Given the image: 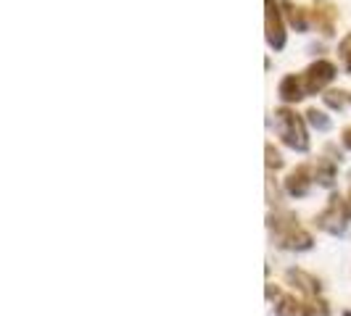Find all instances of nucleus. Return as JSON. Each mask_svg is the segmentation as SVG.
<instances>
[{"label": "nucleus", "instance_id": "obj_8", "mask_svg": "<svg viewBox=\"0 0 351 316\" xmlns=\"http://www.w3.org/2000/svg\"><path fill=\"white\" fill-rule=\"evenodd\" d=\"M285 282L293 287V290H299L304 298L315 300L322 295V282L317 280L315 274H309V272H304V269H296V266H291V269H285Z\"/></svg>", "mask_w": 351, "mask_h": 316}, {"label": "nucleus", "instance_id": "obj_6", "mask_svg": "<svg viewBox=\"0 0 351 316\" xmlns=\"http://www.w3.org/2000/svg\"><path fill=\"white\" fill-rule=\"evenodd\" d=\"M272 240H275V246L280 248V250H291V253H306V250L315 248V235L309 229H304L301 224L272 235Z\"/></svg>", "mask_w": 351, "mask_h": 316}, {"label": "nucleus", "instance_id": "obj_22", "mask_svg": "<svg viewBox=\"0 0 351 316\" xmlns=\"http://www.w3.org/2000/svg\"><path fill=\"white\" fill-rule=\"evenodd\" d=\"M351 176V174H349ZM346 195H349V200H351V185H349V193H346Z\"/></svg>", "mask_w": 351, "mask_h": 316}, {"label": "nucleus", "instance_id": "obj_20", "mask_svg": "<svg viewBox=\"0 0 351 316\" xmlns=\"http://www.w3.org/2000/svg\"><path fill=\"white\" fill-rule=\"evenodd\" d=\"M325 156H328V158H333L335 163H343V153H341V150L335 148L333 142H328V145H325Z\"/></svg>", "mask_w": 351, "mask_h": 316}, {"label": "nucleus", "instance_id": "obj_4", "mask_svg": "<svg viewBox=\"0 0 351 316\" xmlns=\"http://www.w3.org/2000/svg\"><path fill=\"white\" fill-rule=\"evenodd\" d=\"M304 77V88H306V95H317V92H325L328 85L338 77V66L328 58H317L312 61L306 69L301 71Z\"/></svg>", "mask_w": 351, "mask_h": 316}, {"label": "nucleus", "instance_id": "obj_15", "mask_svg": "<svg viewBox=\"0 0 351 316\" xmlns=\"http://www.w3.org/2000/svg\"><path fill=\"white\" fill-rule=\"evenodd\" d=\"M304 116H306V124L312 129H317V132H330V127H333V119L325 111H319V108H309Z\"/></svg>", "mask_w": 351, "mask_h": 316}, {"label": "nucleus", "instance_id": "obj_2", "mask_svg": "<svg viewBox=\"0 0 351 316\" xmlns=\"http://www.w3.org/2000/svg\"><path fill=\"white\" fill-rule=\"evenodd\" d=\"M315 227L325 235L341 237L351 227V200L349 195L333 193L328 198V206L315 216Z\"/></svg>", "mask_w": 351, "mask_h": 316}, {"label": "nucleus", "instance_id": "obj_14", "mask_svg": "<svg viewBox=\"0 0 351 316\" xmlns=\"http://www.w3.org/2000/svg\"><path fill=\"white\" fill-rule=\"evenodd\" d=\"M282 195H285V187L278 185L275 172H267V203H269V209H285L282 206Z\"/></svg>", "mask_w": 351, "mask_h": 316}, {"label": "nucleus", "instance_id": "obj_5", "mask_svg": "<svg viewBox=\"0 0 351 316\" xmlns=\"http://www.w3.org/2000/svg\"><path fill=\"white\" fill-rule=\"evenodd\" d=\"M315 185V163H299L282 179V187H285L288 198H306Z\"/></svg>", "mask_w": 351, "mask_h": 316}, {"label": "nucleus", "instance_id": "obj_7", "mask_svg": "<svg viewBox=\"0 0 351 316\" xmlns=\"http://www.w3.org/2000/svg\"><path fill=\"white\" fill-rule=\"evenodd\" d=\"M309 16H312V27L322 37L335 35V21H338V8L330 0H315L309 5Z\"/></svg>", "mask_w": 351, "mask_h": 316}, {"label": "nucleus", "instance_id": "obj_9", "mask_svg": "<svg viewBox=\"0 0 351 316\" xmlns=\"http://www.w3.org/2000/svg\"><path fill=\"white\" fill-rule=\"evenodd\" d=\"M278 98H280L282 105H296L301 103L306 95V88H304V77L301 74H285L278 85Z\"/></svg>", "mask_w": 351, "mask_h": 316}, {"label": "nucleus", "instance_id": "obj_10", "mask_svg": "<svg viewBox=\"0 0 351 316\" xmlns=\"http://www.w3.org/2000/svg\"><path fill=\"white\" fill-rule=\"evenodd\" d=\"M282 16H285V24L296 32H309L312 29V16H309V8L304 5H296L291 0H280Z\"/></svg>", "mask_w": 351, "mask_h": 316}, {"label": "nucleus", "instance_id": "obj_18", "mask_svg": "<svg viewBox=\"0 0 351 316\" xmlns=\"http://www.w3.org/2000/svg\"><path fill=\"white\" fill-rule=\"evenodd\" d=\"M312 306H315V314L317 316H333V311H330V303L322 298V295L312 300Z\"/></svg>", "mask_w": 351, "mask_h": 316}, {"label": "nucleus", "instance_id": "obj_17", "mask_svg": "<svg viewBox=\"0 0 351 316\" xmlns=\"http://www.w3.org/2000/svg\"><path fill=\"white\" fill-rule=\"evenodd\" d=\"M338 61H341V69L351 74V32L341 37V42H338Z\"/></svg>", "mask_w": 351, "mask_h": 316}, {"label": "nucleus", "instance_id": "obj_11", "mask_svg": "<svg viewBox=\"0 0 351 316\" xmlns=\"http://www.w3.org/2000/svg\"><path fill=\"white\" fill-rule=\"evenodd\" d=\"M275 316H317L315 306L309 298H296V295H282L275 303Z\"/></svg>", "mask_w": 351, "mask_h": 316}, {"label": "nucleus", "instance_id": "obj_12", "mask_svg": "<svg viewBox=\"0 0 351 316\" xmlns=\"http://www.w3.org/2000/svg\"><path fill=\"white\" fill-rule=\"evenodd\" d=\"M335 176H338V163H335L333 158H328V156L317 158V161H315V182H317V187L333 190Z\"/></svg>", "mask_w": 351, "mask_h": 316}, {"label": "nucleus", "instance_id": "obj_16", "mask_svg": "<svg viewBox=\"0 0 351 316\" xmlns=\"http://www.w3.org/2000/svg\"><path fill=\"white\" fill-rule=\"evenodd\" d=\"M264 163H267V172H280L282 166H285V158H282V153L272 142L264 145Z\"/></svg>", "mask_w": 351, "mask_h": 316}, {"label": "nucleus", "instance_id": "obj_13", "mask_svg": "<svg viewBox=\"0 0 351 316\" xmlns=\"http://www.w3.org/2000/svg\"><path fill=\"white\" fill-rule=\"evenodd\" d=\"M322 103L333 111H343L351 105V92L349 90H325L322 92Z\"/></svg>", "mask_w": 351, "mask_h": 316}, {"label": "nucleus", "instance_id": "obj_21", "mask_svg": "<svg viewBox=\"0 0 351 316\" xmlns=\"http://www.w3.org/2000/svg\"><path fill=\"white\" fill-rule=\"evenodd\" d=\"M341 145H343L346 150H351V124L341 129Z\"/></svg>", "mask_w": 351, "mask_h": 316}, {"label": "nucleus", "instance_id": "obj_3", "mask_svg": "<svg viewBox=\"0 0 351 316\" xmlns=\"http://www.w3.org/2000/svg\"><path fill=\"white\" fill-rule=\"evenodd\" d=\"M264 37L275 53H280L288 42V24L282 16L280 0H264Z\"/></svg>", "mask_w": 351, "mask_h": 316}, {"label": "nucleus", "instance_id": "obj_1", "mask_svg": "<svg viewBox=\"0 0 351 316\" xmlns=\"http://www.w3.org/2000/svg\"><path fill=\"white\" fill-rule=\"evenodd\" d=\"M272 116H275V119H272L275 135L280 137V142L285 145V148H291V150H296V153H306V150L312 148L306 116L296 114V108L280 105V108H275Z\"/></svg>", "mask_w": 351, "mask_h": 316}, {"label": "nucleus", "instance_id": "obj_19", "mask_svg": "<svg viewBox=\"0 0 351 316\" xmlns=\"http://www.w3.org/2000/svg\"><path fill=\"white\" fill-rule=\"evenodd\" d=\"M282 295H285V293H282L275 282H267V300H269V303H278Z\"/></svg>", "mask_w": 351, "mask_h": 316}, {"label": "nucleus", "instance_id": "obj_23", "mask_svg": "<svg viewBox=\"0 0 351 316\" xmlns=\"http://www.w3.org/2000/svg\"><path fill=\"white\" fill-rule=\"evenodd\" d=\"M341 316H351V311H343V314H341Z\"/></svg>", "mask_w": 351, "mask_h": 316}]
</instances>
